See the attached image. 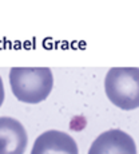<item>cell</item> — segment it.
Masks as SVG:
<instances>
[{"mask_svg": "<svg viewBox=\"0 0 139 154\" xmlns=\"http://www.w3.org/2000/svg\"><path fill=\"white\" fill-rule=\"evenodd\" d=\"M27 143V131L19 121L0 117V154H24Z\"/></svg>", "mask_w": 139, "mask_h": 154, "instance_id": "obj_4", "label": "cell"}, {"mask_svg": "<svg viewBox=\"0 0 139 154\" xmlns=\"http://www.w3.org/2000/svg\"><path fill=\"white\" fill-rule=\"evenodd\" d=\"M4 85H3V79L0 76V107H2L3 102H4Z\"/></svg>", "mask_w": 139, "mask_h": 154, "instance_id": "obj_6", "label": "cell"}, {"mask_svg": "<svg viewBox=\"0 0 139 154\" xmlns=\"http://www.w3.org/2000/svg\"><path fill=\"white\" fill-rule=\"evenodd\" d=\"M10 85L16 99L36 105L46 100L51 94L54 76L48 67H12Z\"/></svg>", "mask_w": 139, "mask_h": 154, "instance_id": "obj_1", "label": "cell"}, {"mask_svg": "<svg viewBox=\"0 0 139 154\" xmlns=\"http://www.w3.org/2000/svg\"><path fill=\"white\" fill-rule=\"evenodd\" d=\"M104 90L108 99L122 110L139 107V69L112 67L104 79Z\"/></svg>", "mask_w": 139, "mask_h": 154, "instance_id": "obj_2", "label": "cell"}, {"mask_svg": "<svg viewBox=\"0 0 139 154\" xmlns=\"http://www.w3.org/2000/svg\"><path fill=\"white\" fill-rule=\"evenodd\" d=\"M88 154H137L132 137L119 129L102 133L91 143Z\"/></svg>", "mask_w": 139, "mask_h": 154, "instance_id": "obj_3", "label": "cell"}, {"mask_svg": "<svg viewBox=\"0 0 139 154\" xmlns=\"http://www.w3.org/2000/svg\"><path fill=\"white\" fill-rule=\"evenodd\" d=\"M31 154H79V150L70 134L59 130H48L35 140Z\"/></svg>", "mask_w": 139, "mask_h": 154, "instance_id": "obj_5", "label": "cell"}]
</instances>
